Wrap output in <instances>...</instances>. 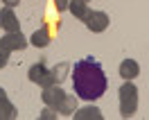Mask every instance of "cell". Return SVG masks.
<instances>
[{
    "mask_svg": "<svg viewBox=\"0 0 149 120\" xmlns=\"http://www.w3.org/2000/svg\"><path fill=\"white\" fill-rule=\"evenodd\" d=\"M106 75H104L102 64L95 57H86L77 61L72 68V88L74 95L81 102H95L106 93Z\"/></svg>",
    "mask_w": 149,
    "mask_h": 120,
    "instance_id": "1",
    "label": "cell"
}]
</instances>
